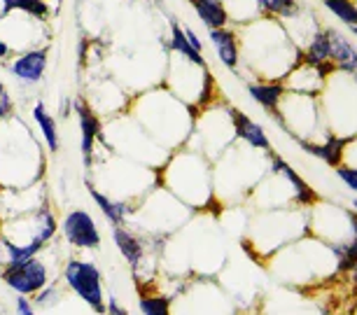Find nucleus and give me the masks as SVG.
I'll return each instance as SVG.
<instances>
[{
    "label": "nucleus",
    "mask_w": 357,
    "mask_h": 315,
    "mask_svg": "<svg viewBox=\"0 0 357 315\" xmlns=\"http://www.w3.org/2000/svg\"><path fill=\"white\" fill-rule=\"evenodd\" d=\"M61 283L75 294V297L91 308L96 315H105V287H103V273L98 264L89 259L70 257L66 259L61 271Z\"/></svg>",
    "instance_id": "obj_1"
},
{
    "label": "nucleus",
    "mask_w": 357,
    "mask_h": 315,
    "mask_svg": "<svg viewBox=\"0 0 357 315\" xmlns=\"http://www.w3.org/2000/svg\"><path fill=\"white\" fill-rule=\"evenodd\" d=\"M0 278L10 287L12 292H17V297H36V294L52 283V273L45 259L33 257L22 264H8L0 269Z\"/></svg>",
    "instance_id": "obj_2"
},
{
    "label": "nucleus",
    "mask_w": 357,
    "mask_h": 315,
    "mask_svg": "<svg viewBox=\"0 0 357 315\" xmlns=\"http://www.w3.org/2000/svg\"><path fill=\"white\" fill-rule=\"evenodd\" d=\"M61 233L66 243L77 247V250H98L100 247V229L96 220H93L89 210H82V208L66 213L61 222Z\"/></svg>",
    "instance_id": "obj_3"
},
{
    "label": "nucleus",
    "mask_w": 357,
    "mask_h": 315,
    "mask_svg": "<svg viewBox=\"0 0 357 315\" xmlns=\"http://www.w3.org/2000/svg\"><path fill=\"white\" fill-rule=\"evenodd\" d=\"M73 110L77 112L79 119V133H82V157H84V166L91 169V159H93V145L100 138V119L98 115L89 108V103L82 98L73 100Z\"/></svg>",
    "instance_id": "obj_4"
},
{
    "label": "nucleus",
    "mask_w": 357,
    "mask_h": 315,
    "mask_svg": "<svg viewBox=\"0 0 357 315\" xmlns=\"http://www.w3.org/2000/svg\"><path fill=\"white\" fill-rule=\"evenodd\" d=\"M112 240H114V245H117L119 254L126 259V264L131 266L133 276H138V271L143 269L145 257H147L145 240L140 238L136 231L126 229V226H112Z\"/></svg>",
    "instance_id": "obj_5"
},
{
    "label": "nucleus",
    "mask_w": 357,
    "mask_h": 315,
    "mask_svg": "<svg viewBox=\"0 0 357 315\" xmlns=\"http://www.w3.org/2000/svg\"><path fill=\"white\" fill-rule=\"evenodd\" d=\"M45 70H47V49L26 52V54L17 56L15 61L10 63L12 77L19 79V82H24V84H38V82H43Z\"/></svg>",
    "instance_id": "obj_6"
},
{
    "label": "nucleus",
    "mask_w": 357,
    "mask_h": 315,
    "mask_svg": "<svg viewBox=\"0 0 357 315\" xmlns=\"http://www.w3.org/2000/svg\"><path fill=\"white\" fill-rule=\"evenodd\" d=\"M229 115H231L236 136L243 138L248 145H250V147H257V150H268V147H271V143H268V138H266L264 129H261V126H259L257 122H252L250 117L243 115V112L236 110V108L229 110Z\"/></svg>",
    "instance_id": "obj_7"
},
{
    "label": "nucleus",
    "mask_w": 357,
    "mask_h": 315,
    "mask_svg": "<svg viewBox=\"0 0 357 315\" xmlns=\"http://www.w3.org/2000/svg\"><path fill=\"white\" fill-rule=\"evenodd\" d=\"M89 194L93 199V203L100 208V213H103V217L110 222L112 226H124L126 224V217L131 215L133 208L126 203V201H117V199H110L107 194L98 192L96 187L89 185Z\"/></svg>",
    "instance_id": "obj_8"
},
{
    "label": "nucleus",
    "mask_w": 357,
    "mask_h": 315,
    "mask_svg": "<svg viewBox=\"0 0 357 315\" xmlns=\"http://www.w3.org/2000/svg\"><path fill=\"white\" fill-rule=\"evenodd\" d=\"M33 119H36L38 129H40V133H43V140H45L47 150H50L52 154L59 152V129H56V122H54V117L45 110L43 100H38L36 108H33Z\"/></svg>",
    "instance_id": "obj_9"
},
{
    "label": "nucleus",
    "mask_w": 357,
    "mask_h": 315,
    "mask_svg": "<svg viewBox=\"0 0 357 315\" xmlns=\"http://www.w3.org/2000/svg\"><path fill=\"white\" fill-rule=\"evenodd\" d=\"M211 40L215 45V49H218V56L220 61L227 66V68H236L238 66V49H236V40L229 31L225 29H215L211 31Z\"/></svg>",
    "instance_id": "obj_10"
},
{
    "label": "nucleus",
    "mask_w": 357,
    "mask_h": 315,
    "mask_svg": "<svg viewBox=\"0 0 357 315\" xmlns=\"http://www.w3.org/2000/svg\"><path fill=\"white\" fill-rule=\"evenodd\" d=\"M192 5H194V10H197V15L201 17V22H204L211 31L225 29L227 12L222 8L220 0H192Z\"/></svg>",
    "instance_id": "obj_11"
},
{
    "label": "nucleus",
    "mask_w": 357,
    "mask_h": 315,
    "mask_svg": "<svg viewBox=\"0 0 357 315\" xmlns=\"http://www.w3.org/2000/svg\"><path fill=\"white\" fill-rule=\"evenodd\" d=\"M327 40H329V56H334L346 70H353L357 66V52L350 47L348 40H343L334 31H327Z\"/></svg>",
    "instance_id": "obj_12"
},
{
    "label": "nucleus",
    "mask_w": 357,
    "mask_h": 315,
    "mask_svg": "<svg viewBox=\"0 0 357 315\" xmlns=\"http://www.w3.org/2000/svg\"><path fill=\"white\" fill-rule=\"evenodd\" d=\"M248 91H250V96L257 100L261 108H266L268 112H273L278 117V100L285 93L280 84H250Z\"/></svg>",
    "instance_id": "obj_13"
},
{
    "label": "nucleus",
    "mask_w": 357,
    "mask_h": 315,
    "mask_svg": "<svg viewBox=\"0 0 357 315\" xmlns=\"http://www.w3.org/2000/svg\"><path fill=\"white\" fill-rule=\"evenodd\" d=\"M171 47L178 54H183L187 61L190 63H194V66H201V68H206V59L199 54L194 47L187 43V38H185V31L180 29L178 26V22H173L171 19Z\"/></svg>",
    "instance_id": "obj_14"
},
{
    "label": "nucleus",
    "mask_w": 357,
    "mask_h": 315,
    "mask_svg": "<svg viewBox=\"0 0 357 315\" xmlns=\"http://www.w3.org/2000/svg\"><path fill=\"white\" fill-rule=\"evenodd\" d=\"M173 297H166V294H140L138 297V308L140 315H173L171 306H173Z\"/></svg>",
    "instance_id": "obj_15"
},
{
    "label": "nucleus",
    "mask_w": 357,
    "mask_h": 315,
    "mask_svg": "<svg viewBox=\"0 0 357 315\" xmlns=\"http://www.w3.org/2000/svg\"><path fill=\"white\" fill-rule=\"evenodd\" d=\"M301 147H304L306 152L315 154V157L325 159V162L332 164V166H339L341 164L343 140H339V138H332L327 145H313V143H306V140H301Z\"/></svg>",
    "instance_id": "obj_16"
},
{
    "label": "nucleus",
    "mask_w": 357,
    "mask_h": 315,
    "mask_svg": "<svg viewBox=\"0 0 357 315\" xmlns=\"http://www.w3.org/2000/svg\"><path fill=\"white\" fill-rule=\"evenodd\" d=\"M15 10L29 12V15L36 19H45L50 15L45 0H3V17H8L10 12H15Z\"/></svg>",
    "instance_id": "obj_17"
},
{
    "label": "nucleus",
    "mask_w": 357,
    "mask_h": 315,
    "mask_svg": "<svg viewBox=\"0 0 357 315\" xmlns=\"http://www.w3.org/2000/svg\"><path fill=\"white\" fill-rule=\"evenodd\" d=\"M273 171H278V173H282V176H285L289 183L294 185V190H296V194H299V199L301 201H311L313 199V192H311V187L308 185H304V180H301L299 176H296V173L289 169V166L282 162L280 157H273Z\"/></svg>",
    "instance_id": "obj_18"
},
{
    "label": "nucleus",
    "mask_w": 357,
    "mask_h": 315,
    "mask_svg": "<svg viewBox=\"0 0 357 315\" xmlns=\"http://www.w3.org/2000/svg\"><path fill=\"white\" fill-rule=\"evenodd\" d=\"M61 285L59 283H50L47 287H43L36 297H33V306H40V308H52V306H56V304H61Z\"/></svg>",
    "instance_id": "obj_19"
},
{
    "label": "nucleus",
    "mask_w": 357,
    "mask_h": 315,
    "mask_svg": "<svg viewBox=\"0 0 357 315\" xmlns=\"http://www.w3.org/2000/svg\"><path fill=\"white\" fill-rule=\"evenodd\" d=\"M325 5L341 19V22H346L350 26H357V8L355 5H350L348 0H325Z\"/></svg>",
    "instance_id": "obj_20"
},
{
    "label": "nucleus",
    "mask_w": 357,
    "mask_h": 315,
    "mask_svg": "<svg viewBox=\"0 0 357 315\" xmlns=\"http://www.w3.org/2000/svg\"><path fill=\"white\" fill-rule=\"evenodd\" d=\"M325 59H329V40H327V33H320V36L313 40V45L308 47V61L322 63Z\"/></svg>",
    "instance_id": "obj_21"
},
{
    "label": "nucleus",
    "mask_w": 357,
    "mask_h": 315,
    "mask_svg": "<svg viewBox=\"0 0 357 315\" xmlns=\"http://www.w3.org/2000/svg\"><path fill=\"white\" fill-rule=\"evenodd\" d=\"M261 8L268 12H275V15H292L294 3L292 0H261Z\"/></svg>",
    "instance_id": "obj_22"
},
{
    "label": "nucleus",
    "mask_w": 357,
    "mask_h": 315,
    "mask_svg": "<svg viewBox=\"0 0 357 315\" xmlns=\"http://www.w3.org/2000/svg\"><path fill=\"white\" fill-rule=\"evenodd\" d=\"M15 315H38V313H36V306H33V301L29 297H17Z\"/></svg>",
    "instance_id": "obj_23"
},
{
    "label": "nucleus",
    "mask_w": 357,
    "mask_h": 315,
    "mask_svg": "<svg viewBox=\"0 0 357 315\" xmlns=\"http://www.w3.org/2000/svg\"><path fill=\"white\" fill-rule=\"evenodd\" d=\"M336 173H339L341 180H346V185L350 190L357 192V171L355 169H343V166H336Z\"/></svg>",
    "instance_id": "obj_24"
},
{
    "label": "nucleus",
    "mask_w": 357,
    "mask_h": 315,
    "mask_svg": "<svg viewBox=\"0 0 357 315\" xmlns=\"http://www.w3.org/2000/svg\"><path fill=\"white\" fill-rule=\"evenodd\" d=\"M105 315H129V311L114 297H105Z\"/></svg>",
    "instance_id": "obj_25"
},
{
    "label": "nucleus",
    "mask_w": 357,
    "mask_h": 315,
    "mask_svg": "<svg viewBox=\"0 0 357 315\" xmlns=\"http://www.w3.org/2000/svg\"><path fill=\"white\" fill-rule=\"evenodd\" d=\"M183 31H185V38H187V43H190V45L194 47V49H197L199 54H201V52H204V45H201V40L197 38V33H194L192 29H183Z\"/></svg>",
    "instance_id": "obj_26"
},
{
    "label": "nucleus",
    "mask_w": 357,
    "mask_h": 315,
    "mask_svg": "<svg viewBox=\"0 0 357 315\" xmlns=\"http://www.w3.org/2000/svg\"><path fill=\"white\" fill-rule=\"evenodd\" d=\"M12 112V98L10 93H5L3 98H0V119H5Z\"/></svg>",
    "instance_id": "obj_27"
},
{
    "label": "nucleus",
    "mask_w": 357,
    "mask_h": 315,
    "mask_svg": "<svg viewBox=\"0 0 357 315\" xmlns=\"http://www.w3.org/2000/svg\"><path fill=\"white\" fill-rule=\"evenodd\" d=\"M70 112H73V100H70V98L61 100V108H59V115H61V117H68Z\"/></svg>",
    "instance_id": "obj_28"
},
{
    "label": "nucleus",
    "mask_w": 357,
    "mask_h": 315,
    "mask_svg": "<svg viewBox=\"0 0 357 315\" xmlns=\"http://www.w3.org/2000/svg\"><path fill=\"white\" fill-rule=\"evenodd\" d=\"M10 54V47H8V43H3V40H0V59H5Z\"/></svg>",
    "instance_id": "obj_29"
},
{
    "label": "nucleus",
    "mask_w": 357,
    "mask_h": 315,
    "mask_svg": "<svg viewBox=\"0 0 357 315\" xmlns=\"http://www.w3.org/2000/svg\"><path fill=\"white\" fill-rule=\"evenodd\" d=\"M5 93H8V91H5V84H3V79H0V98H3Z\"/></svg>",
    "instance_id": "obj_30"
},
{
    "label": "nucleus",
    "mask_w": 357,
    "mask_h": 315,
    "mask_svg": "<svg viewBox=\"0 0 357 315\" xmlns=\"http://www.w3.org/2000/svg\"><path fill=\"white\" fill-rule=\"evenodd\" d=\"M353 278H355V283H357V261L353 264Z\"/></svg>",
    "instance_id": "obj_31"
},
{
    "label": "nucleus",
    "mask_w": 357,
    "mask_h": 315,
    "mask_svg": "<svg viewBox=\"0 0 357 315\" xmlns=\"http://www.w3.org/2000/svg\"><path fill=\"white\" fill-rule=\"evenodd\" d=\"M353 33H355V36H357V26H353Z\"/></svg>",
    "instance_id": "obj_32"
},
{
    "label": "nucleus",
    "mask_w": 357,
    "mask_h": 315,
    "mask_svg": "<svg viewBox=\"0 0 357 315\" xmlns=\"http://www.w3.org/2000/svg\"><path fill=\"white\" fill-rule=\"evenodd\" d=\"M353 70H355V77H357V66H355V68H353Z\"/></svg>",
    "instance_id": "obj_33"
},
{
    "label": "nucleus",
    "mask_w": 357,
    "mask_h": 315,
    "mask_svg": "<svg viewBox=\"0 0 357 315\" xmlns=\"http://www.w3.org/2000/svg\"><path fill=\"white\" fill-rule=\"evenodd\" d=\"M353 203H355V210H357V201H353Z\"/></svg>",
    "instance_id": "obj_34"
}]
</instances>
